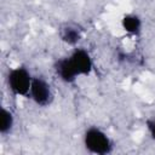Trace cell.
I'll return each mask as SVG.
<instances>
[{
	"label": "cell",
	"instance_id": "obj_4",
	"mask_svg": "<svg viewBox=\"0 0 155 155\" xmlns=\"http://www.w3.org/2000/svg\"><path fill=\"white\" fill-rule=\"evenodd\" d=\"M69 59L78 74V76L80 75H88L90 71L92 70V61L91 57L88 54L87 51L82 50V48H76L70 56Z\"/></svg>",
	"mask_w": 155,
	"mask_h": 155
},
{
	"label": "cell",
	"instance_id": "obj_3",
	"mask_svg": "<svg viewBox=\"0 0 155 155\" xmlns=\"http://www.w3.org/2000/svg\"><path fill=\"white\" fill-rule=\"evenodd\" d=\"M29 96L39 105H47L52 99V91L50 85L41 78H33Z\"/></svg>",
	"mask_w": 155,
	"mask_h": 155
},
{
	"label": "cell",
	"instance_id": "obj_9",
	"mask_svg": "<svg viewBox=\"0 0 155 155\" xmlns=\"http://www.w3.org/2000/svg\"><path fill=\"white\" fill-rule=\"evenodd\" d=\"M147 126H148V130L150 132V136L151 138L155 140V119H151L147 122Z\"/></svg>",
	"mask_w": 155,
	"mask_h": 155
},
{
	"label": "cell",
	"instance_id": "obj_6",
	"mask_svg": "<svg viewBox=\"0 0 155 155\" xmlns=\"http://www.w3.org/2000/svg\"><path fill=\"white\" fill-rule=\"evenodd\" d=\"M140 27H142L140 19L136 15H127L122 18V28L130 34H138Z\"/></svg>",
	"mask_w": 155,
	"mask_h": 155
},
{
	"label": "cell",
	"instance_id": "obj_2",
	"mask_svg": "<svg viewBox=\"0 0 155 155\" xmlns=\"http://www.w3.org/2000/svg\"><path fill=\"white\" fill-rule=\"evenodd\" d=\"M31 80H33V78L30 76L29 71L25 68H22V67L12 69L8 74V78H7L10 90L17 96L29 94L30 86H31Z\"/></svg>",
	"mask_w": 155,
	"mask_h": 155
},
{
	"label": "cell",
	"instance_id": "obj_8",
	"mask_svg": "<svg viewBox=\"0 0 155 155\" xmlns=\"http://www.w3.org/2000/svg\"><path fill=\"white\" fill-rule=\"evenodd\" d=\"M1 116L2 117H1V127H0V131H1L2 134H5V133L10 132L11 128H12V126H13V116L6 109H2Z\"/></svg>",
	"mask_w": 155,
	"mask_h": 155
},
{
	"label": "cell",
	"instance_id": "obj_1",
	"mask_svg": "<svg viewBox=\"0 0 155 155\" xmlns=\"http://www.w3.org/2000/svg\"><path fill=\"white\" fill-rule=\"evenodd\" d=\"M84 144L88 151L94 154H108L111 150L109 137L97 127H91L85 132Z\"/></svg>",
	"mask_w": 155,
	"mask_h": 155
},
{
	"label": "cell",
	"instance_id": "obj_7",
	"mask_svg": "<svg viewBox=\"0 0 155 155\" xmlns=\"http://www.w3.org/2000/svg\"><path fill=\"white\" fill-rule=\"evenodd\" d=\"M79 39H80V31L75 27L68 25L62 30V40L65 41L67 44L74 45L79 41Z\"/></svg>",
	"mask_w": 155,
	"mask_h": 155
},
{
	"label": "cell",
	"instance_id": "obj_5",
	"mask_svg": "<svg viewBox=\"0 0 155 155\" xmlns=\"http://www.w3.org/2000/svg\"><path fill=\"white\" fill-rule=\"evenodd\" d=\"M56 71H57L58 76L64 82H73L78 78V74H76L69 57L62 58L56 63Z\"/></svg>",
	"mask_w": 155,
	"mask_h": 155
}]
</instances>
